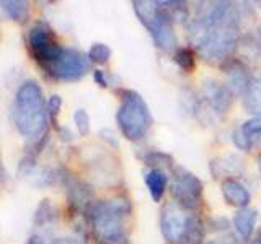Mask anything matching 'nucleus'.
I'll use <instances>...</instances> for the list:
<instances>
[{
    "mask_svg": "<svg viewBox=\"0 0 261 244\" xmlns=\"http://www.w3.org/2000/svg\"><path fill=\"white\" fill-rule=\"evenodd\" d=\"M12 119L18 132L31 140H39L46 135L47 103L43 88L35 80L24 81L16 89L12 106Z\"/></svg>",
    "mask_w": 261,
    "mask_h": 244,
    "instance_id": "nucleus-1",
    "label": "nucleus"
},
{
    "mask_svg": "<svg viewBox=\"0 0 261 244\" xmlns=\"http://www.w3.org/2000/svg\"><path fill=\"white\" fill-rule=\"evenodd\" d=\"M130 202L126 197H111L93 202L88 208V218L98 242L124 234L122 218L130 214Z\"/></svg>",
    "mask_w": 261,
    "mask_h": 244,
    "instance_id": "nucleus-2",
    "label": "nucleus"
},
{
    "mask_svg": "<svg viewBox=\"0 0 261 244\" xmlns=\"http://www.w3.org/2000/svg\"><path fill=\"white\" fill-rule=\"evenodd\" d=\"M134 12L141 23L149 29L152 39L163 51H176V38L173 29V16L160 2L136 0Z\"/></svg>",
    "mask_w": 261,
    "mask_h": 244,
    "instance_id": "nucleus-3",
    "label": "nucleus"
},
{
    "mask_svg": "<svg viewBox=\"0 0 261 244\" xmlns=\"http://www.w3.org/2000/svg\"><path fill=\"white\" fill-rule=\"evenodd\" d=\"M116 120L122 135L129 138V140L142 138L152 124L149 106L144 101V98L139 93L133 92V89H126L122 93Z\"/></svg>",
    "mask_w": 261,
    "mask_h": 244,
    "instance_id": "nucleus-4",
    "label": "nucleus"
},
{
    "mask_svg": "<svg viewBox=\"0 0 261 244\" xmlns=\"http://www.w3.org/2000/svg\"><path fill=\"white\" fill-rule=\"evenodd\" d=\"M28 43H30L31 54L35 55L36 62L41 65V67L46 69V72L51 69V65L57 59H59V55L64 49L54 38L53 29L43 21L36 23L35 26L30 29Z\"/></svg>",
    "mask_w": 261,
    "mask_h": 244,
    "instance_id": "nucleus-5",
    "label": "nucleus"
},
{
    "mask_svg": "<svg viewBox=\"0 0 261 244\" xmlns=\"http://www.w3.org/2000/svg\"><path fill=\"white\" fill-rule=\"evenodd\" d=\"M171 171H173V184H171L173 200L188 211L198 208L202 195L201 179L181 166H173Z\"/></svg>",
    "mask_w": 261,
    "mask_h": 244,
    "instance_id": "nucleus-6",
    "label": "nucleus"
},
{
    "mask_svg": "<svg viewBox=\"0 0 261 244\" xmlns=\"http://www.w3.org/2000/svg\"><path fill=\"white\" fill-rule=\"evenodd\" d=\"M193 222V215L188 214V210L183 208L175 200L167 202L160 211V230L163 238L171 244H179L185 238Z\"/></svg>",
    "mask_w": 261,
    "mask_h": 244,
    "instance_id": "nucleus-7",
    "label": "nucleus"
},
{
    "mask_svg": "<svg viewBox=\"0 0 261 244\" xmlns=\"http://www.w3.org/2000/svg\"><path fill=\"white\" fill-rule=\"evenodd\" d=\"M90 69V59L84 54L72 47H64L51 69L47 70L49 75L59 80H79L85 75Z\"/></svg>",
    "mask_w": 261,
    "mask_h": 244,
    "instance_id": "nucleus-8",
    "label": "nucleus"
},
{
    "mask_svg": "<svg viewBox=\"0 0 261 244\" xmlns=\"http://www.w3.org/2000/svg\"><path fill=\"white\" fill-rule=\"evenodd\" d=\"M202 96H204V103L207 104V108L211 111H214L216 114H225L230 109L232 101H233V93H232V89L228 88V85L220 83V81H216V80L204 81Z\"/></svg>",
    "mask_w": 261,
    "mask_h": 244,
    "instance_id": "nucleus-9",
    "label": "nucleus"
},
{
    "mask_svg": "<svg viewBox=\"0 0 261 244\" xmlns=\"http://www.w3.org/2000/svg\"><path fill=\"white\" fill-rule=\"evenodd\" d=\"M224 73L227 75L228 80V88L232 89V93H239L243 95L248 92V88L251 85V77L248 73V69L245 67V64L240 60H225L222 65Z\"/></svg>",
    "mask_w": 261,
    "mask_h": 244,
    "instance_id": "nucleus-10",
    "label": "nucleus"
},
{
    "mask_svg": "<svg viewBox=\"0 0 261 244\" xmlns=\"http://www.w3.org/2000/svg\"><path fill=\"white\" fill-rule=\"evenodd\" d=\"M222 195L228 205L237 208H245L250 203V192L240 181L237 179H224L222 181Z\"/></svg>",
    "mask_w": 261,
    "mask_h": 244,
    "instance_id": "nucleus-11",
    "label": "nucleus"
},
{
    "mask_svg": "<svg viewBox=\"0 0 261 244\" xmlns=\"http://www.w3.org/2000/svg\"><path fill=\"white\" fill-rule=\"evenodd\" d=\"M256 218H258V211L255 208L245 207L237 211L233 217V225H235V230L239 233L240 238L250 239L253 230H255Z\"/></svg>",
    "mask_w": 261,
    "mask_h": 244,
    "instance_id": "nucleus-12",
    "label": "nucleus"
},
{
    "mask_svg": "<svg viewBox=\"0 0 261 244\" xmlns=\"http://www.w3.org/2000/svg\"><path fill=\"white\" fill-rule=\"evenodd\" d=\"M144 181L147 189H149L152 199L155 202H160L163 194H165V189L168 186V177L163 173L162 169H149L144 176Z\"/></svg>",
    "mask_w": 261,
    "mask_h": 244,
    "instance_id": "nucleus-13",
    "label": "nucleus"
},
{
    "mask_svg": "<svg viewBox=\"0 0 261 244\" xmlns=\"http://www.w3.org/2000/svg\"><path fill=\"white\" fill-rule=\"evenodd\" d=\"M245 109L255 114V117H261V80H253L248 88V92L243 96Z\"/></svg>",
    "mask_w": 261,
    "mask_h": 244,
    "instance_id": "nucleus-14",
    "label": "nucleus"
},
{
    "mask_svg": "<svg viewBox=\"0 0 261 244\" xmlns=\"http://www.w3.org/2000/svg\"><path fill=\"white\" fill-rule=\"evenodd\" d=\"M0 8H2V12L10 20L24 21L28 18V4H24V2H18V0H5V2H0Z\"/></svg>",
    "mask_w": 261,
    "mask_h": 244,
    "instance_id": "nucleus-15",
    "label": "nucleus"
},
{
    "mask_svg": "<svg viewBox=\"0 0 261 244\" xmlns=\"http://www.w3.org/2000/svg\"><path fill=\"white\" fill-rule=\"evenodd\" d=\"M56 218H57V210H56V207L47 199L41 200L38 208H36V214H35V223L43 226V225L56 222Z\"/></svg>",
    "mask_w": 261,
    "mask_h": 244,
    "instance_id": "nucleus-16",
    "label": "nucleus"
},
{
    "mask_svg": "<svg viewBox=\"0 0 261 244\" xmlns=\"http://www.w3.org/2000/svg\"><path fill=\"white\" fill-rule=\"evenodd\" d=\"M144 161H145V165L152 166V169H162V168H165V166L173 169V166H175L173 158L168 157L167 153H162V151H150L149 155H145Z\"/></svg>",
    "mask_w": 261,
    "mask_h": 244,
    "instance_id": "nucleus-17",
    "label": "nucleus"
},
{
    "mask_svg": "<svg viewBox=\"0 0 261 244\" xmlns=\"http://www.w3.org/2000/svg\"><path fill=\"white\" fill-rule=\"evenodd\" d=\"M110 57H111V49H110V46H106L103 43H96V44H93L92 47H90V52H88L90 62L106 64Z\"/></svg>",
    "mask_w": 261,
    "mask_h": 244,
    "instance_id": "nucleus-18",
    "label": "nucleus"
},
{
    "mask_svg": "<svg viewBox=\"0 0 261 244\" xmlns=\"http://www.w3.org/2000/svg\"><path fill=\"white\" fill-rule=\"evenodd\" d=\"M175 62L183 70L190 72L194 69V54L188 47H179L175 51Z\"/></svg>",
    "mask_w": 261,
    "mask_h": 244,
    "instance_id": "nucleus-19",
    "label": "nucleus"
},
{
    "mask_svg": "<svg viewBox=\"0 0 261 244\" xmlns=\"http://www.w3.org/2000/svg\"><path fill=\"white\" fill-rule=\"evenodd\" d=\"M73 122H75L79 134L87 135L90 132V116L84 108L75 109V112H73Z\"/></svg>",
    "mask_w": 261,
    "mask_h": 244,
    "instance_id": "nucleus-20",
    "label": "nucleus"
},
{
    "mask_svg": "<svg viewBox=\"0 0 261 244\" xmlns=\"http://www.w3.org/2000/svg\"><path fill=\"white\" fill-rule=\"evenodd\" d=\"M242 130H243V134L247 135L250 140L255 135H261V117L256 116V117H253L250 120H247L245 124L242 126Z\"/></svg>",
    "mask_w": 261,
    "mask_h": 244,
    "instance_id": "nucleus-21",
    "label": "nucleus"
},
{
    "mask_svg": "<svg viewBox=\"0 0 261 244\" xmlns=\"http://www.w3.org/2000/svg\"><path fill=\"white\" fill-rule=\"evenodd\" d=\"M61 108H62L61 96L59 95H53L51 98H49V101H47V114H49V117L53 119L54 124L57 122V116H59Z\"/></svg>",
    "mask_w": 261,
    "mask_h": 244,
    "instance_id": "nucleus-22",
    "label": "nucleus"
},
{
    "mask_svg": "<svg viewBox=\"0 0 261 244\" xmlns=\"http://www.w3.org/2000/svg\"><path fill=\"white\" fill-rule=\"evenodd\" d=\"M233 142H235L237 146H239V150H243V151H247L250 148V143H251L250 138L243 134L242 127L240 129H235V132H233Z\"/></svg>",
    "mask_w": 261,
    "mask_h": 244,
    "instance_id": "nucleus-23",
    "label": "nucleus"
},
{
    "mask_svg": "<svg viewBox=\"0 0 261 244\" xmlns=\"http://www.w3.org/2000/svg\"><path fill=\"white\" fill-rule=\"evenodd\" d=\"M93 78H95V81L100 86H108L110 83H108V77H106V73L103 72V70H95L93 72Z\"/></svg>",
    "mask_w": 261,
    "mask_h": 244,
    "instance_id": "nucleus-24",
    "label": "nucleus"
},
{
    "mask_svg": "<svg viewBox=\"0 0 261 244\" xmlns=\"http://www.w3.org/2000/svg\"><path fill=\"white\" fill-rule=\"evenodd\" d=\"M98 244H129V241H127L126 234H121V236H116V238L106 239V241H101V242H98Z\"/></svg>",
    "mask_w": 261,
    "mask_h": 244,
    "instance_id": "nucleus-25",
    "label": "nucleus"
},
{
    "mask_svg": "<svg viewBox=\"0 0 261 244\" xmlns=\"http://www.w3.org/2000/svg\"><path fill=\"white\" fill-rule=\"evenodd\" d=\"M53 244H85L80 238H57L53 241Z\"/></svg>",
    "mask_w": 261,
    "mask_h": 244,
    "instance_id": "nucleus-26",
    "label": "nucleus"
},
{
    "mask_svg": "<svg viewBox=\"0 0 261 244\" xmlns=\"http://www.w3.org/2000/svg\"><path fill=\"white\" fill-rule=\"evenodd\" d=\"M7 181H8V173H7L5 165L2 161V155H0V186H4Z\"/></svg>",
    "mask_w": 261,
    "mask_h": 244,
    "instance_id": "nucleus-27",
    "label": "nucleus"
},
{
    "mask_svg": "<svg viewBox=\"0 0 261 244\" xmlns=\"http://www.w3.org/2000/svg\"><path fill=\"white\" fill-rule=\"evenodd\" d=\"M27 244H46V242L43 241V238H41V236L33 234V236H30V238H28Z\"/></svg>",
    "mask_w": 261,
    "mask_h": 244,
    "instance_id": "nucleus-28",
    "label": "nucleus"
},
{
    "mask_svg": "<svg viewBox=\"0 0 261 244\" xmlns=\"http://www.w3.org/2000/svg\"><path fill=\"white\" fill-rule=\"evenodd\" d=\"M258 38H259V44H261V24H259V28H258Z\"/></svg>",
    "mask_w": 261,
    "mask_h": 244,
    "instance_id": "nucleus-29",
    "label": "nucleus"
},
{
    "mask_svg": "<svg viewBox=\"0 0 261 244\" xmlns=\"http://www.w3.org/2000/svg\"><path fill=\"white\" fill-rule=\"evenodd\" d=\"M253 244H261V236H259V238H256L255 241H253Z\"/></svg>",
    "mask_w": 261,
    "mask_h": 244,
    "instance_id": "nucleus-30",
    "label": "nucleus"
},
{
    "mask_svg": "<svg viewBox=\"0 0 261 244\" xmlns=\"http://www.w3.org/2000/svg\"><path fill=\"white\" fill-rule=\"evenodd\" d=\"M258 166H259V173H261V155L258 157Z\"/></svg>",
    "mask_w": 261,
    "mask_h": 244,
    "instance_id": "nucleus-31",
    "label": "nucleus"
},
{
    "mask_svg": "<svg viewBox=\"0 0 261 244\" xmlns=\"http://www.w3.org/2000/svg\"><path fill=\"white\" fill-rule=\"evenodd\" d=\"M258 5H261V2H259V4H258Z\"/></svg>",
    "mask_w": 261,
    "mask_h": 244,
    "instance_id": "nucleus-32",
    "label": "nucleus"
}]
</instances>
